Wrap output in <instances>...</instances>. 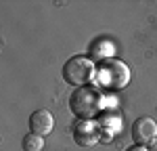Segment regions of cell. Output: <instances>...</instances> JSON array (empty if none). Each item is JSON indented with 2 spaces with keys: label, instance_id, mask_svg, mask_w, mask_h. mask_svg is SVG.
Returning <instances> with one entry per match:
<instances>
[{
  "label": "cell",
  "instance_id": "obj_5",
  "mask_svg": "<svg viewBox=\"0 0 157 151\" xmlns=\"http://www.w3.org/2000/svg\"><path fill=\"white\" fill-rule=\"evenodd\" d=\"M157 134V124L151 118H138L132 124V138L136 145H149Z\"/></svg>",
  "mask_w": 157,
  "mask_h": 151
},
{
  "label": "cell",
  "instance_id": "obj_9",
  "mask_svg": "<svg viewBox=\"0 0 157 151\" xmlns=\"http://www.w3.org/2000/svg\"><path fill=\"white\" fill-rule=\"evenodd\" d=\"M149 151H157V137L149 143Z\"/></svg>",
  "mask_w": 157,
  "mask_h": 151
},
{
  "label": "cell",
  "instance_id": "obj_4",
  "mask_svg": "<svg viewBox=\"0 0 157 151\" xmlns=\"http://www.w3.org/2000/svg\"><path fill=\"white\" fill-rule=\"evenodd\" d=\"M101 137V128L92 120H78L73 124V141L80 147H90L94 145Z\"/></svg>",
  "mask_w": 157,
  "mask_h": 151
},
{
  "label": "cell",
  "instance_id": "obj_8",
  "mask_svg": "<svg viewBox=\"0 0 157 151\" xmlns=\"http://www.w3.org/2000/svg\"><path fill=\"white\" fill-rule=\"evenodd\" d=\"M21 147H23V151H42V147H44V138L38 137V134H34V132H29V134L23 137Z\"/></svg>",
  "mask_w": 157,
  "mask_h": 151
},
{
  "label": "cell",
  "instance_id": "obj_6",
  "mask_svg": "<svg viewBox=\"0 0 157 151\" xmlns=\"http://www.w3.org/2000/svg\"><path fill=\"white\" fill-rule=\"evenodd\" d=\"M52 128H55V118L48 109H36L29 115V130L34 134L44 137V134L52 132Z\"/></svg>",
  "mask_w": 157,
  "mask_h": 151
},
{
  "label": "cell",
  "instance_id": "obj_10",
  "mask_svg": "<svg viewBox=\"0 0 157 151\" xmlns=\"http://www.w3.org/2000/svg\"><path fill=\"white\" fill-rule=\"evenodd\" d=\"M128 151H149V149H145L143 145H132V147H130Z\"/></svg>",
  "mask_w": 157,
  "mask_h": 151
},
{
  "label": "cell",
  "instance_id": "obj_2",
  "mask_svg": "<svg viewBox=\"0 0 157 151\" xmlns=\"http://www.w3.org/2000/svg\"><path fill=\"white\" fill-rule=\"evenodd\" d=\"M97 82L105 90H120L130 82V69L120 59H107L98 65Z\"/></svg>",
  "mask_w": 157,
  "mask_h": 151
},
{
  "label": "cell",
  "instance_id": "obj_1",
  "mask_svg": "<svg viewBox=\"0 0 157 151\" xmlns=\"http://www.w3.org/2000/svg\"><path fill=\"white\" fill-rule=\"evenodd\" d=\"M103 97L94 86H82L69 97V107L80 120H92L101 111Z\"/></svg>",
  "mask_w": 157,
  "mask_h": 151
},
{
  "label": "cell",
  "instance_id": "obj_3",
  "mask_svg": "<svg viewBox=\"0 0 157 151\" xmlns=\"http://www.w3.org/2000/svg\"><path fill=\"white\" fill-rule=\"evenodd\" d=\"M63 78H65L67 84L82 88L94 78V65H92V61L88 57H82V55L71 57L63 65Z\"/></svg>",
  "mask_w": 157,
  "mask_h": 151
},
{
  "label": "cell",
  "instance_id": "obj_7",
  "mask_svg": "<svg viewBox=\"0 0 157 151\" xmlns=\"http://www.w3.org/2000/svg\"><path fill=\"white\" fill-rule=\"evenodd\" d=\"M111 52H113V46L109 44L107 40H97V42L92 44V48H90V55H92V57L105 59V61L111 57Z\"/></svg>",
  "mask_w": 157,
  "mask_h": 151
}]
</instances>
